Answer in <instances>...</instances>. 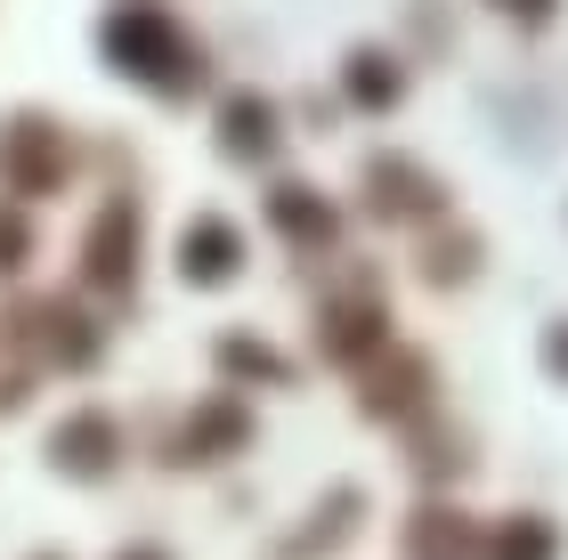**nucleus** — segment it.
I'll return each mask as SVG.
<instances>
[{
    "instance_id": "f03ea898",
    "label": "nucleus",
    "mask_w": 568,
    "mask_h": 560,
    "mask_svg": "<svg viewBox=\"0 0 568 560\" xmlns=\"http://www.w3.org/2000/svg\"><path fill=\"white\" fill-rule=\"evenodd\" d=\"M496 9H511V17H528V24H545V17H552V0H496Z\"/></svg>"
},
{
    "instance_id": "f257e3e1",
    "label": "nucleus",
    "mask_w": 568,
    "mask_h": 560,
    "mask_svg": "<svg viewBox=\"0 0 568 560\" xmlns=\"http://www.w3.org/2000/svg\"><path fill=\"white\" fill-rule=\"evenodd\" d=\"M545 552H552L545 528H511V537H504V560H545Z\"/></svg>"
},
{
    "instance_id": "7ed1b4c3",
    "label": "nucleus",
    "mask_w": 568,
    "mask_h": 560,
    "mask_svg": "<svg viewBox=\"0 0 568 560\" xmlns=\"http://www.w3.org/2000/svg\"><path fill=\"white\" fill-rule=\"evenodd\" d=\"M552 358H560V366H568V334H560V342H552Z\"/></svg>"
}]
</instances>
